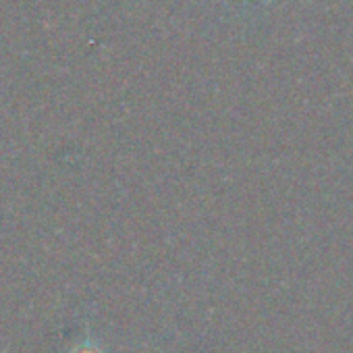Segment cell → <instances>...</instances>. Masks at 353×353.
<instances>
[{
	"mask_svg": "<svg viewBox=\"0 0 353 353\" xmlns=\"http://www.w3.org/2000/svg\"><path fill=\"white\" fill-rule=\"evenodd\" d=\"M69 353H106V351H104V347H102L98 341H94V339H83V341L77 343Z\"/></svg>",
	"mask_w": 353,
	"mask_h": 353,
	"instance_id": "1",
	"label": "cell"
}]
</instances>
